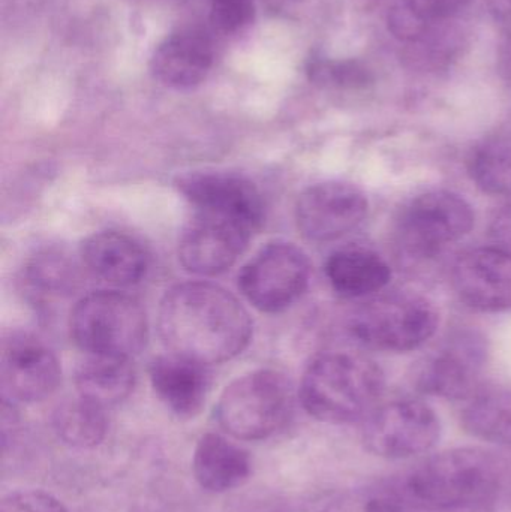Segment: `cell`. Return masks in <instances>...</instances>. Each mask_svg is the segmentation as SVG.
<instances>
[{
	"label": "cell",
	"instance_id": "6da1fadb",
	"mask_svg": "<svg viewBox=\"0 0 511 512\" xmlns=\"http://www.w3.org/2000/svg\"><path fill=\"white\" fill-rule=\"evenodd\" d=\"M159 333L174 355L207 366L242 354L251 342L252 321L248 310L221 286L189 282L165 294Z\"/></svg>",
	"mask_w": 511,
	"mask_h": 512
},
{
	"label": "cell",
	"instance_id": "7a4b0ae2",
	"mask_svg": "<svg viewBox=\"0 0 511 512\" xmlns=\"http://www.w3.org/2000/svg\"><path fill=\"white\" fill-rule=\"evenodd\" d=\"M501 465L483 448H452L426 457L389 481L408 512L473 510L500 492Z\"/></svg>",
	"mask_w": 511,
	"mask_h": 512
},
{
	"label": "cell",
	"instance_id": "3957f363",
	"mask_svg": "<svg viewBox=\"0 0 511 512\" xmlns=\"http://www.w3.org/2000/svg\"><path fill=\"white\" fill-rule=\"evenodd\" d=\"M383 370L371 358L351 352H327L315 358L300 384L303 408L327 424L366 420L384 393Z\"/></svg>",
	"mask_w": 511,
	"mask_h": 512
},
{
	"label": "cell",
	"instance_id": "277c9868",
	"mask_svg": "<svg viewBox=\"0 0 511 512\" xmlns=\"http://www.w3.org/2000/svg\"><path fill=\"white\" fill-rule=\"evenodd\" d=\"M293 408V390L284 375L257 370L225 388L216 405V418L234 439L264 441L284 429Z\"/></svg>",
	"mask_w": 511,
	"mask_h": 512
},
{
	"label": "cell",
	"instance_id": "5b68a950",
	"mask_svg": "<svg viewBox=\"0 0 511 512\" xmlns=\"http://www.w3.org/2000/svg\"><path fill=\"white\" fill-rule=\"evenodd\" d=\"M440 324V313L428 298L413 292L378 295L350 319L354 339L371 349L408 352L425 345Z\"/></svg>",
	"mask_w": 511,
	"mask_h": 512
},
{
	"label": "cell",
	"instance_id": "8992f818",
	"mask_svg": "<svg viewBox=\"0 0 511 512\" xmlns=\"http://www.w3.org/2000/svg\"><path fill=\"white\" fill-rule=\"evenodd\" d=\"M71 336L89 355L131 358L146 346V312L135 298L116 291L95 292L71 313Z\"/></svg>",
	"mask_w": 511,
	"mask_h": 512
},
{
	"label": "cell",
	"instance_id": "52a82bcc",
	"mask_svg": "<svg viewBox=\"0 0 511 512\" xmlns=\"http://www.w3.org/2000/svg\"><path fill=\"white\" fill-rule=\"evenodd\" d=\"M474 225L470 204L449 191H431L411 200L396 222L399 246L417 258H431L464 239Z\"/></svg>",
	"mask_w": 511,
	"mask_h": 512
},
{
	"label": "cell",
	"instance_id": "ba28073f",
	"mask_svg": "<svg viewBox=\"0 0 511 512\" xmlns=\"http://www.w3.org/2000/svg\"><path fill=\"white\" fill-rule=\"evenodd\" d=\"M440 438V418L428 403L416 399L393 400L375 408L362 430L366 450L387 460L428 454Z\"/></svg>",
	"mask_w": 511,
	"mask_h": 512
},
{
	"label": "cell",
	"instance_id": "9c48e42d",
	"mask_svg": "<svg viewBox=\"0 0 511 512\" xmlns=\"http://www.w3.org/2000/svg\"><path fill=\"white\" fill-rule=\"evenodd\" d=\"M308 256L291 243H270L239 274V288L261 312L279 313L296 303L308 288Z\"/></svg>",
	"mask_w": 511,
	"mask_h": 512
},
{
	"label": "cell",
	"instance_id": "30bf717a",
	"mask_svg": "<svg viewBox=\"0 0 511 512\" xmlns=\"http://www.w3.org/2000/svg\"><path fill=\"white\" fill-rule=\"evenodd\" d=\"M485 363V340L476 333H458L420 361L413 384L426 396L468 400L479 393Z\"/></svg>",
	"mask_w": 511,
	"mask_h": 512
},
{
	"label": "cell",
	"instance_id": "8fae6325",
	"mask_svg": "<svg viewBox=\"0 0 511 512\" xmlns=\"http://www.w3.org/2000/svg\"><path fill=\"white\" fill-rule=\"evenodd\" d=\"M255 228L240 219L194 210L179 243L183 267L200 276H216L227 271L248 248Z\"/></svg>",
	"mask_w": 511,
	"mask_h": 512
},
{
	"label": "cell",
	"instance_id": "7c38bea8",
	"mask_svg": "<svg viewBox=\"0 0 511 512\" xmlns=\"http://www.w3.org/2000/svg\"><path fill=\"white\" fill-rule=\"evenodd\" d=\"M368 215V200L356 186L324 182L302 192L296 206L300 233L312 242H332L356 230Z\"/></svg>",
	"mask_w": 511,
	"mask_h": 512
},
{
	"label": "cell",
	"instance_id": "4fadbf2b",
	"mask_svg": "<svg viewBox=\"0 0 511 512\" xmlns=\"http://www.w3.org/2000/svg\"><path fill=\"white\" fill-rule=\"evenodd\" d=\"M62 378L56 355L38 340L14 336L3 343L0 387L5 402L35 403L50 397Z\"/></svg>",
	"mask_w": 511,
	"mask_h": 512
},
{
	"label": "cell",
	"instance_id": "5bb4252c",
	"mask_svg": "<svg viewBox=\"0 0 511 512\" xmlns=\"http://www.w3.org/2000/svg\"><path fill=\"white\" fill-rule=\"evenodd\" d=\"M177 189L194 210H209L260 228L264 203L257 186L236 173L194 171L177 177Z\"/></svg>",
	"mask_w": 511,
	"mask_h": 512
},
{
	"label": "cell",
	"instance_id": "9a60e30c",
	"mask_svg": "<svg viewBox=\"0 0 511 512\" xmlns=\"http://www.w3.org/2000/svg\"><path fill=\"white\" fill-rule=\"evenodd\" d=\"M452 282L456 294L474 309H511V255L501 249H473L459 256L453 265Z\"/></svg>",
	"mask_w": 511,
	"mask_h": 512
},
{
	"label": "cell",
	"instance_id": "2e32d148",
	"mask_svg": "<svg viewBox=\"0 0 511 512\" xmlns=\"http://www.w3.org/2000/svg\"><path fill=\"white\" fill-rule=\"evenodd\" d=\"M213 60L215 50L206 33L182 30L156 47L150 59V71L159 83L171 89H194L209 77Z\"/></svg>",
	"mask_w": 511,
	"mask_h": 512
},
{
	"label": "cell",
	"instance_id": "e0dca14e",
	"mask_svg": "<svg viewBox=\"0 0 511 512\" xmlns=\"http://www.w3.org/2000/svg\"><path fill=\"white\" fill-rule=\"evenodd\" d=\"M149 375L156 396L176 417L188 420L200 414L210 387L204 364L173 354L153 360Z\"/></svg>",
	"mask_w": 511,
	"mask_h": 512
},
{
	"label": "cell",
	"instance_id": "ac0fdd59",
	"mask_svg": "<svg viewBox=\"0 0 511 512\" xmlns=\"http://www.w3.org/2000/svg\"><path fill=\"white\" fill-rule=\"evenodd\" d=\"M192 471L201 489L227 493L239 489L251 477L249 453L218 433H206L195 445Z\"/></svg>",
	"mask_w": 511,
	"mask_h": 512
},
{
	"label": "cell",
	"instance_id": "d6986e66",
	"mask_svg": "<svg viewBox=\"0 0 511 512\" xmlns=\"http://www.w3.org/2000/svg\"><path fill=\"white\" fill-rule=\"evenodd\" d=\"M81 256L95 276L120 286L140 282L149 267V258L140 243L114 231L87 237L81 246Z\"/></svg>",
	"mask_w": 511,
	"mask_h": 512
},
{
	"label": "cell",
	"instance_id": "ffe728a7",
	"mask_svg": "<svg viewBox=\"0 0 511 512\" xmlns=\"http://www.w3.org/2000/svg\"><path fill=\"white\" fill-rule=\"evenodd\" d=\"M326 276L342 297L357 298L380 292L392 277L387 262L363 248H345L327 259Z\"/></svg>",
	"mask_w": 511,
	"mask_h": 512
},
{
	"label": "cell",
	"instance_id": "44dd1931",
	"mask_svg": "<svg viewBox=\"0 0 511 512\" xmlns=\"http://www.w3.org/2000/svg\"><path fill=\"white\" fill-rule=\"evenodd\" d=\"M134 384L131 358L90 355L75 373L78 396L105 409L123 402L134 390Z\"/></svg>",
	"mask_w": 511,
	"mask_h": 512
},
{
	"label": "cell",
	"instance_id": "7402d4cb",
	"mask_svg": "<svg viewBox=\"0 0 511 512\" xmlns=\"http://www.w3.org/2000/svg\"><path fill=\"white\" fill-rule=\"evenodd\" d=\"M458 20L438 24L404 44L405 66L419 72H438L452 66L468 45V35Z\"/></svg>",
	"mask_w": 511,
	"mask_h": 512
},
{
	"label": "cell",
	"instance_id": "603a6c76",
	"mask_svg": "<svg viewBox=\"0 0 511 512\" xmlns=\"http://www.w3.org/2000/svg\"><path fill=\"white\" fill-rule=\"evenodd\" d=\"M461 421L474 438L511 448V388L474 394L467 400Z\"/></svg>",
	"mask_w": 511,
	"mask_h": 512
},
{
	"label": "cell",
	"instance_id": "cb8c5ba5",
	"mask_svg": "<svg viewBox=\"0 0 511 512\" xmlns=\"http://www.w3.org/2000/svg\"><path fill=\"white\" fill-rule=\"evenodd\" d=\"M473 2L474 0H396L387 15V26L396 39L407 44L431 27L458 20L462 11Z\"/></svg>",
	"mask_w": 511,
	"mask_h": 512
},
{
	"label": "cell",
	"instance_id": "d4e9b609",
	"mask_svg": "<svg viewBox=\"0 0 511 512\" xmlns=\"http://www.w3.org/2000/svg\"><path fill=\"white\" fill-rule=\"evenodd\" d=\"M53 424L65 444L80 450L98 447L108 429L105 408L81 396L62 403L54 412Z\"/></svg>",
	"mask_w": 511,
	"mask_h": 512
},
{
	"label": "cell",
	"instance_id": "484cf974",
	"mask_svg": "<svg viewBox=\"0 0 511 512\" xmlns=\"http://www.w3.org/2000/svg\"><path fill=\"white\" fill-rule=\"evenodd\" d=\"M21 282L30 300L45 303L63 297L75 288L77 270L74 262L60 252H42L30 259Z\"/></svg>",
	"mask_w": 511,
	"mask_h": 512
},
{
	"label": "cell",
	"instance_id": "4316f807",
	"mask_svg": "<svg viewBox=\"0 0 511 512\" xmlns=\"http://www.w3.org/2000/svg\"><path fill=\"white\" fill-rule=\"evenodd\" d=\"M470 173L483 192L511 198V135L482 141L471 155Z\"/></svg>",
	"mask_w": 511,
	"mask_h": 512
},
{
	"label": "cell",
	"instance_id": "83f0119b",
	"mask_svg": "<svg viewBox=\"0 0 511 512\" xmlns=\"http://www.w3.org/2000/svg\"><path fill=\"white\" fill-rule=\"evenodd\" d=\"M309 81L321 89L365 90L374 84V72L362 60L314 57L306 65Z\"/></svg>",
	"mask_w": 511,
	"mask_h": 512
},
{
	"label": "cell",
	"instance_id": "f1b7e54d",
	"mask_svg": "<svg viewBox=\"0 0 511 512\" xmlns=\"http://www.w3.org/2000/svg\"><path fill=\"white\" fill-rule=\"evenodd\" d=\"M255 0H210V21L218 32L236 35L254 23Z\"/></svg>",
	"mask_w": 511,
	"mask_h": 512
},
{
	"label": "cell",
	"instance_id": "f546056e",
	"mask_svg": "<svg viewBox=\"0 0 511 512\" xmlns=\"http://www.w3.org/2000/svg\"><path fill=\"white\" fill-rule=\"evenodd\" d=\"M0 512H68L65 505L42 490H17L3 496Z\"/></svg>",
	"mask_w": 511,
	"mask_h": 512
},
{
	"label": "cell",
	"instance_id": "4dcf8cb0",
	"mask_svg": "<svg viewBox=\"0 0 511 512\" xmlns=\"http://www.w3.org/2000/svg\"><path fill=\"white\" fill-rule=\"evenodd\" d=\"M491 236L498 249L511 255V204L495 216Z\"/></svg>",
	"mask_w": 511,
	"mask_h": 512
},
{
	"label": "cell",
	"instance_id": "1f68e13d",
	"mask_svg": "<svg viewBox=\"0 0 511 512\" xmlns=\"http://www.w3.org/2000/svg\"><path fill=\"white\" fill-rule=\"evenodd\" d=\"M491 6L498 20L511 23V0H491Z\"/></svg>",
	"mask_w": 511,
	"mask_h": 512
},
{
	"label": "cell",
	"instance_id": "d6a6232c",
	"mask_svg": "<svg viewBox=\"0 0 511 512\" xmlns=\"http://www.w3.org/2000/svg\"><path fill=\"white\" fill-rule=\"evenodd\" d=\"M267 6L275 12H290L299 5L300 0H266Z\"/></svg>",
	"mask_w": 511,
	"mask_h": 512
},
{
	"label": "cell",
	"instance_id": "836d02e7",
	"mask_svg": "<svg viewBox=\"0 0 511 512\" xmlns=\"http://www.w3.org/2000/svg\"><path fill=\"white\" fill-rule=\"evenodd\" d=\"M501 65H503L504 72L511 80V36L506 39L503 48H501Z\"/></svg>",
	"mask_w": 511,
	"mask_h": 512
}]
</instances>
